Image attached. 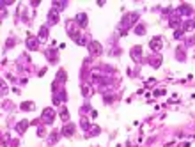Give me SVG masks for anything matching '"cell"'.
Segmentation results:
<instances>
[{
    "label": "cell",
    "instance_id": "cell-1",
    "mask_svg": "<svg viewBox=\"0 0 195 147\" xmlns=\"http://www.w3.org/2000/svg\"><path fill=\"white\" fill-rule=\"evenodd\" d=\"M137 18H138V13H130V14H126V16L123 18V21L119 23V28H117V34H119V35H123L121 32H123V30L126 32V30H128V28H130L131 25L135 23V20H137Z\"/></svg>",
    "mask_w": 195,
    "mask_h": 147
},
{
    "label": "cell",
    "instance_id": "cell-2",
    "mask_svg": "<svg viewBox=\"0 0 195 147\" xmlns=\"http://www.w3.org/2000/svg\"><path fill=\"white\" fill-rule=\"evenodd\" d=\"M41 120H43V124H53V120H55V110L53 108H44L43 113H41Z\"/></svg>",
    "mask_w": 195,
    "mask_h": 147
},
{
    "label": "cell",
    "instance_id": "cell-3",
    "mask_svg": "<svg viewBox=\"0 0 195 147\" xmlns=\"http://www.w3.org/2000/svg\"><path fill=\"white\" fill-rule=\"evenodd\" d=\"M87 46H89V53H91L92 57H100V55L103 53L101 44H100L98 41H91L89 44H87Z\"/></svg>",
    "mask_w": 195,
    "mask_h": 147
},
{
    "label": "cell",
    "instance_id": "cell-4",
    "mask_svg": "<svg viewBox=\"0 0 195 147\" xmlns=\"http://www.w3.org/2000/svg\"><path fill=\"white\" fill-rule=\"evenodd\" d=\"M66 99H67V94H66L64 89H60V91H53V105L64 103Z\"/></svg>",
    "mask_w": 195,
    "mask_h": 147
},
{
    "label": "cell",
    "instance_id": "cell-5",
    "mask_svg": "<svg viewBox=\"0 0 195 147\" xmlns=\"http://www.w3.org/2000/svg\"><path fill=\"white\" fill-rule=\"evenodd\" d=\"M66 80H67V76H66V71L60 69L57 73V78H55V82H53V85H51V89H57V85H64Z\"/></svg>",
    "mask_w": 195,
    "mask_h": 147
},
{
    "label": "cell",
    "instance_id": "cell-6",
    "mask_svg": "<svg viewBox=\"0 0 195 147\" xmlns=\"http://www.w3.org/2000/svg\"><path fill=\"white\" fill-rule=\"evenodd\" d=\"M149 46H151L152 51H160V50L163 48V41H161V37H152L151 41H149Z\"/></svg>",
    "mask_w": 195,
    "mask_h": 147
},
{
    "label": "cell",
    "instance_id": "cell-7",
    "mask_svg": "<svg viewBox=\"0 0 195 147\" xmlns=\"http://www.w3.org/2000/svg\"><path fill=\"white\" fill-rule=\"evenodd\" d=\"M37 44H39L37 35H27V48L29 50H37Z\"/></svg>",
    "mask_w": 195,
    "mask_h": 147
},
{
    "label": "cell",
    "instance_id": "cell-8",
    "mask_svg": "<svg viewBox=\"0 0 195 147\" xmlns=\"http://www.w3.org/2000/svg\"><path fill=\"white\" fill-rule=\"evenodd\" d=\"M62 135L64 137H73L75 135V124L73 122H66L64 126H62Z\"/></svg>",
    "mask_w": 195,
    "mask_h": 147
},
{
    "label": "cell",
    "instance_id": "cell-9",
    "mask_svg": "<svg viewBox=\"0 0 195 147\" xmlns=\"http://www.w3.org/2000/svg\"><path fill=\"white\" fill-rule=\"evenodd\" d=\"M29 126H30V122L27 119H23V120H20V122L16 124V131H18L20 135H23L27 129H29Z\"/></svg>",
    "mask_w": 195,
    "mask_h": 147
},
{
    "label": "cell",
    "instance_id": "cell-10",
    "mask_svg": "<svg viewBox=\"0 0 195 147\" xmlns=\"http://www.w3.org/2000/svg\"><path fill=\"white\" fill-rule=\"evenodd\" d=\"M76 25L82 27V28L87 27V14L85 13H78L76 14Z\"/></svg>",
    "mask_w": 195,
    "mask_h": 147
},
{
    "label": "cell",
    "instance_id": "cell-11",
    "mask_svg": "<svg viewBox=\"0 0 195 147\" xmlns=\"http://www.w3.org/2000/svg\"><path fill=\"white\" fill-rule=\"evenodd\" d=\"M131 59H133L135 62H138V60L142 59V48H140V46H133V48H131Z\"/></svg>",
    "mask_w": 195,
    "mask_h": 147
},
{
    "label": "cell",
    "instance_id": "cell-12",
    "mask_svg": "<svg viewBox=\"0 0 195 147\" xmlns=\"http://www.w3.org/2000/svg\"><path fill=\"white\" fill-rule=\"evenodd\" d=\"M177 13L179 14H192L193 13V7L190 6V4H181V6L177 7Z\"/></svg>",
    "mask_w": 195,
    "mask_h": 147
},
{
    "label": "cell",
    "instance_id": "cell-13",
    "mask_svg": "<svg viewBox=\"0 0 195 147\" xmlns=\"http://www.w3.org/2000/svg\"><path fill=\"white\" fill-rule=\"evenodd\" d=\"M57 21H59V11L51 9L50 13H48V25H55Z\"/></svg>",
    "mask_w": 195,
    "mask_h": 147
},
{
    "label": "cell",
    "instance_id": "cell-14",
    "mask_svg": "<svg viewBox=\"0 0 195 147\" xmlns=\"http://www.w3.org/2000/svg\"><path fill=\"white\" fill-rule=\"evenodd\" d=\"M51 6H53L55 11H62V9H66L67 2H66V0H53V2H51Z\"/></svg>",
    "mask_w": 195,
    "mask_h": 147
},
{
    "label": "cell",
    "instance_id": "cell-15",
    "mask_svg": "<svg viewBox=\"0 0 195 147\" xmlns=\"http://www.w3.org/2000/svg\"><path fill=\"white\" fill-rule=\"evenodd\" d=\"M91 94H92V87L89 84H82V96H83V98H89Z\"/></svg>",
    "mask_w": 195,
    "mask_h": 147
},
{
    "label": "cell",
    "instance_id": "cell-16",
    "mask_svg": "<svg viewBox=\"0 0 195 147\" xmlns=\"http://www.w3.org/2000/svg\"><path fill=\"white\" fill-rule=\"evenodd\" d=\"M46 37H48V27L43 25V27L39 28V35H37V39H39V41H44Z\"/></svg>",
    "mask_w": 195,
    "mask_h": 147
},
{
    "label": "cell",
    "instance_id": "cell-17",
    "mask_svg": "<svg viewBox=\"0 0 195 147\" xmlns=\"http://www.w3.org/2000/svg\"><path fill=\"white\" fill-rule=\"evenodd\" d=\"M100 126H91L89 129H87V137H96V135H100Z\"/></svg>",
    "mask_w": 195,
    "mask_h": 147
},
{
    "label": "cell",
    "instance_id": "cell-18",
    "mask_svg": "<svg viewBox=\"0 0 195 147\" xmlns=\"http://www.w3.org/2000/svg\"><path fill=\"white\" fill-rule=\"evenodd\" d=\"M46 57H48V60H51V62H53V60H57V51H55V50H46Z\"/></svg>",
    "mask_w": 195,
    "mask_h": 147
},
{
    "label": "cell",
    "instance_id": "cell-19",
    "mask_svg": "<svg viewBox=\"0 0 195 147\" xmlns=\"http://www.w3.org/2000/svg\"><path fill=\"white\" fill-rule=\"evenodd\" d=\"M22 110H29V112H32V110H36V105H34L32 101H27V103H23L22 105Z\"/></svg>",
    "mask_w": 195,
    "mask_h": 147
},
{
    "label": "cell",
    "instance_id": "cell-20",
    "mask_svg": "<svg viewBox=\"0 0 195 147\" xmlns=\"http://www.w3.org/2000/svg\"><path fill=\"white\" fill-rule=\"evenodd\" d=\"M60 119L64 120V122H69V112H67V108L60 110Z\"/></svg>",
    "mask_w": 195,
    "mask_h": 147
},
{
    "label": "cell",
    "instance_id": "cell-21",
    "mask_svg": "<svg viewBox=\"0 0 195 147\" xmlns=\"http://www.w3.org/2000/svg\"><path fill=\"white\" fill-rule=\"evenodd\" d=\"M135 34L137 35H144L145 34V27L144 25H135Z\"/></svg>",
    "mask_w": 195,
    "mask_h": 147
},
{
    "label": "cell",
    "instance_id": "cell-22",
    "mask_svg": "<svg viewBox=\"0 0 195 147\" xmlns=\"http://www.w3.org/2000/svg\"><path fill=\"white\" fill-rule=\"evenodd\" d=\"M57 140H59V135L57 133H53V135H50V137H48V142H50V144H55Z\"/></svg>",
    "mask_w": 195,
    "mask_h": 147
},
{
    "label": "cell",
    "instance_id": "cell-23",
    "mask_svg": "<svg viewBox=\"0 0 195 147\" xmlns=\"http://www.w3.org/2000/svg\"><path fill=\"white\" fill-rule=\"evenodd\" d=\"M183 34H185V32H183V28H177V30H176V34H174V37H176V39H181Z\"/></svg>",
    "mask_w": 195,
    "mask_h": 147
},
{
    "label": "cell",
    "instance_id": "cell-24",
    "mask_svg": "<svg viewBox=\"0 0 195 147\" xmlns=\"http://www.w3.org/2000/svg\"><path fill=\"white\" fill-rule=\"evenodd\" d=\"M152 94H154V96H165L167 91H165V89H158V91H154Z\"/></svg>",
    "mask_w": 195,
    "mask_h": 147
},
{
    "label": "cell",
    "instance_id": "cell-25",
    "mask_svg": "<svg viewBox=\"0 0 195 147\" xmlns=\"http://www.w3.org/2000/svg\"><path fill=\"white\" fill-rule=\"evenodd\" d=\"M169 25H170V27H177V25H179V20H177V18H174V20H170V23H169Z\"/></svg>",
    "mask_w": 195,
    "mask_h": 147
},
{
    "label": "cell",
    "instance_id": "cell-26",
    "mask_svg": "<svg viewBox=\"0 0 195 147\" xmlns=\"http://www.w3.org/2000/svg\"><path fill=\"white\" fill-rule=\"evenodd\" d=\"M37 137H44V129L43 128H37Z\"/></svg>",
    "mask_w": 195,
    "mask_h": 147
},
{
    "label": "cell",
    "instance_id": "cell-27",
    "mask_svg": "<svg viewBox=\"0 0 195 147\" xmlns=\"http://www.w3.org/2000/svg\"><path fill=\"white\" fill-rule=\"evenodd\" d=\"M105 101H107V103H110V101H114V98H112V96H105Z\"/></svg>",
    "mask_w": 195,
    "mask_h": 147
},
{
    "label": "cell",
    "instance_id": "cell-28",
    "mask_svg": "<svg viewBox=\"0 0 195 147\" xmlns=\"http://www.w3.org/2000/svg\"><path fill=\"white\" fill-rule=\"evenodd\" d=\"M193 23H195V21H193Z\"/></svg>",
    "mask_w": 195,
    "mask_h": 147
}]
</instances>
